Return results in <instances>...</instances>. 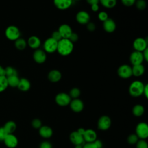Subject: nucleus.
Here are the masks:
<instances>
[{
	"instance_id": "f257e3e1",
	"label": "nucleus",
	"mask_w": 148,
	"mask_h": 148,
	"mask_svg": "<svg viewBox=\"0 0 148 148\" xmlns=\"http://www.w3.org/2000/svg\"><path fill=\"white\" fill-rule=\"evenodd\" d=\"M73 43L68 39L62 38L58 42L57 51L62 56L69 55L73 50Z\"/></svg>"
},
{
	"instance_id": "f03ea898",
	"label": "nucleus",
	"mask_w": 148,
	"mask_h": 148,
	"mask_svg": "<svg viewBox=\"0 0 148 148\" xmlns=\"http://www.w3.org/2000/svg\"><path fill=\"white\" fill-rule=\"evenodd\" d=\"M145 84L139 80L132 82L129 86V93L134 97H138L143 94Z\"/></svg>"
},
{
	"instance_id": "7ed1b4c3",
	"label": "nucleus",
	"mask_w": 148,
	"mask_h": 148,
	"mask_svg": "<svg viewBox=\"0 0 148 148\" xmlns=\"http://www.w3.org/2000/svg\"><path fill=\"white\" fill-rule=\"evenodd\" d=\"M5 36L10 40L15 41L20 38V31L15 25H9L5 30Z\"/></svg>"
},
{
	"instance_id": "20e7f679",
	"label": "nucleus",
	"mask_w": 148,
	"mask_h": 148,
	"mask_svg": "<svg viewBox=\"0 0 148 148\" xmlns=\"http://www.w3.org/2000/svg\"><path fill=\"white\" fill-rule=\"evenodd\" d=\"M136 135L140 139H145L148 137V125L146 123L141 122L136 127Z\"/></svg>"
},
{
	"instance_id": "39448f33",
	"label": "nucleus",
	"mask_w": 148,
	"mask_h": 148,
	"mask_svg": "<svg viewBox=\"0 0 148 148\" xmlns=\"http://www.w3.org/2000/svg\"><path fill=\"white\" fill-rule=\"evenodd\" d=\"M58 42L53 39L52 38H49L45 40L43 43L44 51L46 53H53L57 51Z\"/></svg>"
},
{
	"instance_id": "423d86ee",
	"label": "nucleus",
	"mask_w": 148,
	"mask_h": 148,
	"mask_svg": "<svg viewBox=\"0 0 148 148\" xmlns=\"http://www.w3.org/2000/svg\"><path fill=\"white\" fill-rule=\"evenodd\" d=\"M117 74L121 78H130L132 75V67L127 64L121 65L117 69Z\"/></svg>"
},
{
	"instance_id": "0eeeda50",
	"label": "nucleus",
	"mask_w": 148,
	"mask_h": 148,
	"mask_svg": "<svg viewBox=\"0 0 148 148\" xmlns=\"http://www.w3.org/2000/svg\"><path fill=\"white\" fill-rule=\"evenodd\" d=\"M56 102L60 106H65L68 105L71 101V98L69 94L65 92H60L56 96Z\"/></svg>"
},
{
	"instance_id": "6e6552de",
	"label": "nucleus",
	"mask_w": 148,
	"mask_h": 148,
	"mask_svg": "<svg viewBox=\"0 0 148 148\" xmlns=\"http://www.w3.org/2000/svg\"><path fill=\"white\" fill-rule=\"evenodd\" d=\"M147 40L141 37L136 38L133 42V47L135 51L142 52L147 48Z\"/></svg>"
},
{
	"instance_id": "1a4fd4ad",
	"label": "nucleus",
	"mask_w": 148,
	"mask_h": 148,
	"mask_svg": "<svg viewBox=\"0 0 148 148\" xmlns=\"http://www.w3.org/2000/svg\"><path fill=\"white\" fill-rule=\"evenodd\" d=\"M111 123V119L109 116H102L98 121V128L100 130L106 131L110 128Z\"/></svg>"
},
{
	"instance_id": "9d476101",
	"label": "nucleus",
	"mask_w": 148,
	"mask_h": 148,
	"mask_svg": "<svg viewBox=\"0 0 148 148\" xmlns=\"http://www.w3.org/2000/svg\"><path fill=\"white\" fill-rule=\"evenodd\" d=\"M143 57L142 52L134 51L132 52L130 56V61L132 65L142 64L143 61Z\"/></svg>"
},
{
	"instance_id": "9b49d317",
	"label": "nucleus",
	"mask_w": 148,
	"mask_h": 148,
	"mask_svg": "<svg viewBox=\"0 0 148 148\" xmlns=\"http://www.w3.org/2000/svg\"><path fill=\"white\" fill-rule=\"evenodd\" d=\"M76 20L77 22L80 24H87L90 22V16L89 13L86 11L80 10L77 13Z\"/></svg>"
},
{
	"instance_id": "f8f14e48",
	"label": "nucleus",
	"mask_w": 148,
	"mask_h": 148,
	"mask_svg": "<svg viewBox=\"0 0 148 148\" xmlns=\"http://www.w3.org/2000/svg\"><path fill=\"white\" fill-rule=\"evenodd\" d=\"M46 52L41 49H36L33 53L34 60L38 64H43L46 60Z\"/></svg>"
},
{
	"instance_id": "ddd939ff",
	"label": "nucleus",
	"mask_w": 148,
	"mask_h": 148,
	"mask_svg": "<svg viewBox=\"0 0 148 148\" xmlns=\"http://www.w3.org/2000/svg\"><path fill=\"white\" fill-rule=\"evenodd\" d=\"M5 145L9 148H14L18 145L17 137L12 134H8L3 140Z\"/></svg>"
},
{
	"instance_id": "4468645a",
	"label": "nucleus",
	"mask_w": 148,
	"mask_h": 148,
	"mask_svg": "<svg viewBox=\"0 0 148 148\" xmlns=\"http://www.w3.org/2000/svg\"><path fill=\"white\" fill-rule=\"evenodd\" d=\"M73 3V0H53L54 6L60 10H66L69 8Z\"/></svg>"
},
{
	"instance_id": "2eb2a0df",
	"label": "nucleus",
	"mask_w": 148,
	"mask_h": 148,
	"mask_svg": "<svg viewBox=\"0 0 148 148\" xmlns=\"http://www.w3.org/2000/svg\"><path fill=\"white\" fill-rule=\"evenodd\" d=\"M58 31L61 35L62 38L68 39L72 32V29L69 25L67 24H63L59 27Z\"/></svg>"
},
{
	"instance_id": "dca6fc26",
	"label": "nucleus",
	"mask_w": 148,
	"mask_h": 148,
	"mask_svg": "<svg viewBox=\"0 0 148 148\" xmlns=\"http://www.w3.org/2000/svg\"><path fill=\"white\" fill-rule=\"evenodd\" d=\"M71 109L76 113L80 112L84 108V103L82 100L79 98L73 99L69 103Z\"/></svg>"
},
{
	"instance_id": "f3484780",
	"label": "nucleus",
	"mask_w": 148,
	"mask_h": 148,
	"mask_svg": "<svg viewBox=\"0 0 148 148\" xmlns=\"http://www.w3.org/2000/svg\"><path fill=\"white\" fill-rule=\"evenodd\" d=\"M69 139L74 145H83L84 142L83 136L81 134H80L77 131H73L69 135Z\"/></svg>"
},
{
	"instance_id": "a211bd4d",
	"label": "nucleus",
	"mask_w": 148,
	"mask_h": 148,
	"mask_svg": "<svg viewBox=\"0 0 148 148\" xmlns=\"http://www.w3.org/2000/svg\"><path fill=\"white\" fill-rule=\"evenodd\" d=\"M103 28L106 32L112 33L116 30V24L113 19L108 18L103 22Z\"/></svg>"
},
{
	"instance_id": "6ab92c4d",
	"label": "nucleus",
	"mask_w": 148,
	"mask_h": 148,
	"mask_svg": "<svg viewBox=\"0 0 148 148\" xmlns=\"http://www.w3.org/2000/svg\"><path fill=\"white\" fill-rule=\"evenodd\" d=\"M84 140L86 142H94L97 140V134L95 131L92 129L85 130V132L83 134Z\"/></svg>"
},
{
	"instance_id": "aec40b11",
	"label": "nucleus",
	"mask_w": 148,
	"mask_h": 148,
	"mask_svg": "<svg viewBox=\"0 0 148 148\" xmlns=\"http://www.w3.org/2000/svg\"><path fill=\"white\" fill-rule=\"evenodd\" d=\"M47 77L50 82L56 83L61 80L62 77V74L60 71L57 69H53L49 72Z\"/></svg>"
},
{
	"instance_id": "412c9836",
	"label": "nucleus",
	"mask_w": 148,
	"mask_h": 148,
	"mask_svg": "<svg viewBox=\"0 0 148 148\" xmlns=\"http://www.w3.org/2000/svg\"><path fill=\"white\" fill-rule=\"evenodd\" d=\"M27 44L31 49L36 50L40 47L41 44V41L38 36L32 35L28 38L27 41Z\"/></svg>"
},
{
	"instance_id": "4be33fe9",
	"label": "nucleus",
	"mask_w": 148,
	"mask_h": 148,
	"mask_svg": "<svg viewBox=\"0 0 148 148\" xmlns=\"http://www.w3.org/2000/svg\"><path fill=\"white\" fill-rule=\"evenodd\" d=\"M39 135L44 138H49L53 135V130L51 128L47 125H43L39 130Z\"/></svg>"
},
{
	"instance_id": "5701e85b",
	"label": "nucleus",
	"mask_w": 148,
	"mask_h": 148,
	"mask_svg": "<svg viewBox=\"0 0 148 148\" xmlns=\"http://www.w3.org/2000/svg\"><path fill=\"white\" fill-rule=\"evenodd\" d=\"M17 87L22 91H27L29 90L31 87V83L28 79L25 78H21L20 79Z\"/></svg>"
},
{
	"instance_id": "b1692460",
	"label": "nucleus",
	"mask_w": 148,
	"mask_h": 148,
	"mask_svg": "<svg viewBox=\"0 0 148 148\" xmlns=\"http://www.w3.org/2000/svg\"><path fill=\"white\" fill-rule=\"evenodd\" d=\"M131 67H132V75L136 77H139L142 76L145 72V67L142 65V64L136 65H132V66Z\"/></svg>"
},
{
	"instance_id": "393cba45",
	"label": "nucleus",
	"mask_w": 148,
	"mask_h": 148,
	"mask_svg": "<svg viewBox=\"0 0 148 148\" xmlns=\"http://www.w3.org/2000/svg\"><path fill=\"white\" fill-rule=\"evenodd\" d=\"M3 128L8 134H12L16 129V124L13 121H9L5 123Z\"/></svg>"
},
{
	"instance_id": "a878e982",
	"label": "nucleus",
	"mask_w": 148,
	"mask_h": 148,
	"mask_svg": "<svg viewBox=\"0 0 148 148\" xmlns=\"http://www.w3.org/2000/svg\"><path fill=\"white\" fill-rule=\"evenodd\" d=\"M7 78V82L8 84V86H10L12 87H17L20 79L18 78L17 75H13L6 77Z\"/></svg>"
},
{
	"instance_id": "bb28decb",
	"label": "nucleus",
	"mask_w": 148,
	"mask_h": 148,
	"mask_svg": "<svg viewBox=\"0 0 148 148\" xmlns=\"http://www.w3.org/2000/svg\"><path fill=\"white\" fill-rule=\"evenodd\" d=\"M145 112L144 107L139 104L135 105L132 108V113L136 117L141 116Z\"/></svg>"
},
{
	"instance_id": "cd10ccee",
	"label": "nucleus",
	"mask_w": 148,
	"mask_h": 148,
	"mask_svg": "<svg viewBox=\"0 0 148 148\" xmlns=\"http://www.w3.org/2000/svg\"><path fill=\"white\" fill-rule=\"evenodd\" d=\"M27 43L25 40V39L21 38H19L17 39H16L14 42L16 48L19 50H23L25 49L27 46Z\"/></svg>"
},
{
	"instance_id": "c85d7f7f",
	"label": "nucleus",
	"mask_w": 148,
	"mask_h": 148,
	"mask_svg": "<svg viewBox=\"0 0 148 148\" xmlns=\"http://www.w3.org/2000/svg\"><path fill=\"white\" fill-rule=\"evenodd\" d=\"M99 3L105 8L110 9L114 8L117 4V0H99Z\"/></svg>"
},
{
	"instance_id": "c756f323",
	"label": "nucleus",
	"mask_w": 148,
	"mask_h": 148,
	"mask_svg": "<svg viewBox=\"0 0 148 148\" xmlns=\"http://www.w3.org/2000/svg\"><path fill=\"white\" fill-rule=\"evenodd\" d=\"M8 87L7 78L5 76H0V92L5 91Z\"/></svg>"
},
{
	"instance_id": "7c9ffc66",
	"label": "nucleus",
	"mask_w": 148,
	"mask_h": 148,
	"mask_svg": "<svg viewBox=\"0 0 148 148\" xmlns=\"http://www.w3.org/2000/svg\"><path fill=\"white\" fill-rule=\"evenodd\" d=\"M5 76L8 77L13 75H17V70L12 66H7L5 68Z\"/></svg>"
},
{
	"instance_id": "2f4dec72",
	"label": "nucleus",
	"mask_w": 148,
	"mask_h": 148,
	"mask_svg": "<svg viewBox=\"0 0 148 148\" xmlns=\"http://www.w3.org/2000/svg\"><path fill=\"white\" fill-rule=\"evenodd\" d=\"M80 90L76 87H74L72 88L70 91H69V95L70 96V97L71 98H73V99H76V98H78V97L80 96Z\"/></svg>"
},
{
	"instance_id": "473e14b6",
	"label": "nucleus",
	"mask_w": 148,
	"mask_h": 148,
	"mask_svg": "<svg viewBox=\"0 0 148 148\" xmlns=\"http://www.w3.org/2000/svg\"><path fill=\"white\" fill-rule=\"evenodd\" d=\"M138 137L135 134H132L128 136L127 138L128 143L130 145H134L137 143L138 141Z\"/></svg>"
},
{
	"instance_id": "72a5a7b5",
	"label": "nucleus",
	"mask_w": 148,
	"mask_h": 148,
	"mask_svg": "<svg viewBox=\"0 0 148 148\" xmlns=\"http://www.w3.org/2000/svg\"><path fill=\"white\" fill-rule=\"evenodd\" d=\"M135 3L136 8L139 10H143L146 7V2L145 0H137Z\"/></svg>"
},
{
	"instance_id": "f704fd0d",
	"label": "nucleus",
	"mask_w": 148,
	"mask_h": 148,
	"mask_svg": "<svg viewBox=\"0 0 148 148\" xmlns=\"http://www.w3.org/2000/svg\"><path fill=\"white\" fill-rule=\"evenodd\" d=\"M98 18L100 21L103 22L104 21L107 20L109 17H108V14L106 12L104 11H101L98 13Z\"/></svg>"
},
{
	"instance_id": "c9c22d12",
	"label": "nucleus",
	"mask_w": 148,
	"mask_h": 148,
	"mask_svg": "<svg viewBox=\"0 0 148 148\" xmlns=\"http://www.w3.org/2000/svg\"><path fill=\"white\" fill-rule=\"evenodd\" d=\"M136 148H148L147 143L144 139H140L137 142Z\"/></svg>"
},
{
	"instance_id": "e433bc0d",
	"label": "nucleus",
	"mask_w": 148,
	"mask_h": 148,
	"mask_svg": "<svg viewBox=\"0 0 148 148\" xmlns=\"http://www.w3.org/2000/svg\"><path fill=\"white\" fill-rule=\"evenodd\" d=\"M32 126L36 129L40 128L42 127V122L41 121L38 119H35L32 121Z\"/></svg>"
},
{
	"instance_id": "4c0bfd02",
	"label": "nucleus",
	"mask_w": 148,
	"mask_h": 148,
	"mask_svg": "<svg viewBox=\"0 0 148 148\" xmlns=\"http://www.w3.org/2000/svg\"><path fill=\"white\" fill-rule=\"evenodd\" d=\"M51 38H52L53 39H54V40H56V41L58 42L60 41L61 39H62V37H61V35H60V32L57 31H54L52 34H51Z\"/></svg>"
},
{
	"instance_id": "58836bf2",
	"label": "nucleus",
	"mask_w": 148,
	"mask_h": 148,
	"mask_svg": "<svg viewBox=\"0 0 148 148\" xmlns=\"http://www.w3.org/2000/svg\"><path fill=\"white\" fill-rule=\"evenodd\" d=\"M78 39H79V36H78L77 34H76V32H72V34L68 38V39L71 42H72L73 43V42H76V41H77Z\"/></svg>"
},
{
	"instance_id": "ea45409f",
	"label": "nucleus",
	"mask_w": 148,
	"mask_h": 148,
	"mask_svg": "<svg viewBox=\"0 0 148 148\" xmlns=\"http://www.w3.org/2000/svg\"><path fill=\"white\" fill-rule=\"evenodd\" d=\"M122 3L127 7H130L135 4L136 0H121Z\"/></svg>"
},
{
	"instance_id": "a19ab883",
	"label": "nucleus",
	"mask_w": 148,
	"mask_h": 148,
	"mask_svg": "<svg viewBox=\"0 0 148 148\" xmlns=\"http://www.w3.org/2000/svg\"><path fill=\"white\" fill-rule=\"evenodd\" d=\"M8 135L7 132L4 130L3 127L0 128V141H3L5 137Z\"/></svg>"
},
{
	"instance_id": "79ce46f5",
	"label": "nucleus",
	"mask_w": 148,
	"mask_h": 148,
	"mask_svg": "<svg viewBox=\"0 0 148 148\" xmlns=\"http://www.w3.org/2000/svg\"><path fill=\"white\" fill-rule=\"evenodd\" d=\"M40 148H52V145L51 143L48 141H43L41 142L39 146Z\"/></svg>"
},
{
	"instance_id": "37998d69",
	"label": "nucleus",
	"mask_w": 148,
	"mask_h": 148,
	"mask_svg": "<svg viewBox=\"0 0 148 148\" xmlns=\"http://www.w3.org/2000/svg\"><path fill=\"white\" fill-rule=\"evenodd\" d=\"M87 29L90 31V32H92L95 29V25L94 23L92 22H88L87 24Z\"/></svg>"
},
{
	"instance_id": "c03bdc74",
	"label": "nucleus",
	"mask_w": 148,
	"mask_h": 148,
	"mask_svg": "<svg viewBox=\"0 0 148 148\" xmlns=\"http://www.w3.org/2000/svg\"><path fill=\"white\" fill-rule=\"evenodd\" d=\"M83 148H98L94 142H87L83 146Z\"/></svg>"
},
{
	"instance_id": "a18cd8bd",
	"label": "nucleus",
	"mask_w": 148,
	"mask_h": 148,
	"mask_svg": "<svg viewBox=\"0 0 148 148\" xmlns=\"http://www.w3.org/2000/svg\"><path fill=\"white\" fill-rule=\"evenodd\" d=\"M142 54H143L144 60H145L146 61H148V48H146L145 50L142 51Z\"/></svg>"
},
{
	"instance_id": "49530a36",
	"label": "nucleus",
	"mask_w": 148,
	"mask_h": 148,
	"mask_svg": "<svg viewBox=\"0 0 148 148\" xmlns=\"http://www.w3.org/2000/svg\"><path fill=\"white\" fill-rule=\"evenodd\" d=\"M143 94L145 96L146 98H148V85L146 84L144 86L143 88Z\"/></svg>"
},
{
	"instance_id": "de8ad7c7",
	"label": "nucleus",
	"mask_w": 148,
	"mask_h": 148,
	"mask_svg": "<svg viewBox=\"0 0 148 148\" xmlns=\"http://www.w3.org/2000/svg\"><path fill=\"white\" fill-rule=\"evenodd\" d=\"M99 5L98 4H94V5H91V9L94 12H98L99 10Z\"/></svg>"
},
{
	"instance_id": "09e8293b",
	"label": "nucleus",
	"mask_w": 148,
	"mask_h": 148,
	"mask_svg": "<svg viewBox=\"0 0 148 148\" xmlns=\"http://www.w3.org/2000/svg\"><path fill=\"white\" fill-rule=\"evenodd\" d=\"M86 1L90 5L94 4H98L99 3V0H86Z\"/></svg>"
},
{
	"instance_id": "8fccbe9b",
	"label": "nucleus",
	"mask_w": 148,
	"mask_h": 148,
	"mask_svg": "<svg viewBox=\"0 0 148 148\" xmlns=\"http://www.w3.org/2000/svg\"><path fill=\"white\" fill-rule=\"evenodd\" d=\"M94 143H95L97 147L98 148H102V143L101 140H95L94 141Z\"/></svg>"
},
{
	"instance_id": "3c124183",
	"label": "nucleus",
	"mask_w": 148,
	"mask_h": 148,
	"mask_svg": "<svg viewBox=\"0 0 148 148\" xmlns=\"http://www.w3.org/2000/svg\"><path fill=\"white\" fill-rule=\"evenodd\" d=\"M5 76V68L0 65V76Z\"/></svg>"
},
{
	"instance_id": "603ef678",
	"label": "nucleus",
	"mask_w": 148,
	"mask_h": 148,
	"mask_svg": "<svg viewBox=\"0 0 148 148\" xmlns=\"http://www.w3.org/2000/svg\"><path fill=\"white\" fill-rule=\"evenodd\" d=\"M77 131L80 134H81L82 136H83V134H84V132H85V130H84V128H79V129L77 130Z\"/></svg>"
},
{
	"instance_id": "864d4df0",
	"label": "nucleus",
	"mask_w": 148,
	"mask_h": 148,
	"mask_svg": "<svg viewBox=\"0 0 148 148\" xmlns=\"http://www.w3.org/2000/svg\"><path fill=\"white\" fill-rule=\"evenodd\" d=\"M75 146V148H83V145H77Z\"/></svg>"
},
{
	"instance_id": "5fc2aeb1",
	"label": "nucleus",
	"mask_w": 148,
	"mask_h": 148,
	"mask_svg": "<svg viewBox=\"0 0 148 148\" xmlns=\"http://www.w3.org/2000/svg\"><path fill=\"white\" fill-rule=\"evenodd\" d=\"M73 1H80V0H73Z\"/></svg>"
}]
</instances>
